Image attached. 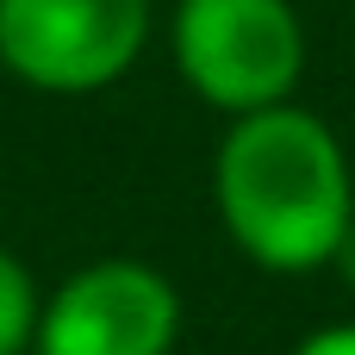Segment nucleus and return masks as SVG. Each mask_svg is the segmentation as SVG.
<instances>
[{
	"label": "nucleus",
	"instance_id": "nucleus-2",
	"mask_svg": "<svg viewBox=\"0 0 355 355\" xmlns=\"http://www.w3.org/2000/svg\"><path fill=\"white\" fill-rule=\"evenodd\" d=\"M175 62L200 100L225 112H262L300 87L306 25L287 0H181Z\"/></svg>",
	"mask_w": 355,
	"mask_h": 355
},
{
	"label": "nucleus",
	"instance_id": "nucleus-3",
	"mask_svg": "<svg viewBox=\"0 0 355 355\" xmlns=\"http://www.w3.org/2000/svg\"><path fill=\"white\" fill-rule=\"evenodd\" d=\"M150 37V0H0V62L50 94L119 81Z\"/></svg>",
	"mask_w": 355,
	"mask_h": 355
},
{
	"label": "nucleus",
	"instance_id": "nucleus-4",
	"mask_svg": "<svg viewBox=\"0 0 355 355\" xmlns=\"http://www.w3.org/2000/svg\"><path fill=\"white\" fill-rule=\"evenodd\" d=\"M175 337H181L175 287L125 256L69 275L37 318V355H168Z\"/></svg>",
	"mask_w": 355,
	"mask_h": 355
},
{
	"label": "nucleus",
	"instance_id": "nucleus-7",
	"mask_svg": "<svg viewBox=\"0 0 355 355\" xmlns=\"http://www.w3.org/2000/svg\"><path fill=\"white\" fill-rule=\"evenodd\" d=\"M331 268L343 275V287L355 293V218H349V231H343V243H337V256H331Z\"/></svg>",
	"mask_w": 355,
	"mask_h": 355
},
{
	"label": "nucleus",
	"instance_id": "nucleus-5",
	"mask_svg": "<svg viewBox=\"0 0 355 355\" xmlns=\"http://www.w3.org/2000/svg\"><path fill=\"white\" fill-rule=\"evenodd\" d=\"M37 318H44V306H37L31 268L12 250H0V355L37 349Z\"/></svg>",
	"mask_w": 355,
	"mask_h": 355
},
{
	"label": "nucleus",
	"instance_id": "nucleus-6",
	"mask_svg": "<svg viewBox=\"0 0 355 355\" xmlns=\"http://www.w3.org/2000/svg\"><path fill=\"white\" fill-rule=\"evenodd\" d=\"M293 355H355V324H331V331L306 337Z\"/></svg>",
	"mask_w": 355,
	"mask_h": 355
},
{
	"label": "nucleus",
	"instance_id": "nucleus-1",
	"mask_svg": "<svg viewBox=\"0 0 355 355\" xmlns=\"http://www.w3.org/2000/svg\"><path fill=\"white\" fill-rule=\"evenodd\" d=\"M218 212L250 262L275 275L324 268L355 218L349 156L337 131L293 100L237 112L218 144Z\"/></svg>",
	"mask_w": 355,
	"mask_h": 355
}]
</instances>
